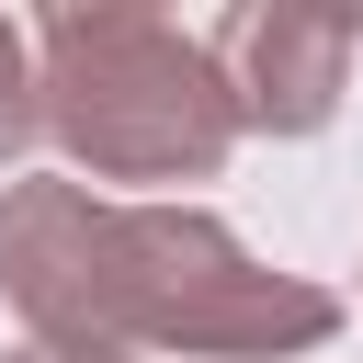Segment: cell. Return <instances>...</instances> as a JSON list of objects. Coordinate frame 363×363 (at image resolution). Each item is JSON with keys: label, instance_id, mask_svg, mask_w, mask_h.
I'll return each instance as SVG.
<instances>
[{"label": "cell", "instance_id": "2", "mask_svg": "<svg viewBox=\"0 0 363 363\" xmlns=\"http://www.w3.org/2000/svg\"><path fill=\"white\" fill-rule=\"evenodd\" d=\"M34 91H45V136L91 182H216L227 147L250 136L216 45L159 23V11H125V0L45 11Z\"/></svg>", "mask_w": 363, "mask_h": 363}, {"label": "cell", "instance_id": "4", "mask_svg": "<svg viewBox=\"0 0 363 363\" xmlns=\"http://www.w3.org/2000/svg\"><path fill=\"white\" fill-rule=\"evenodd\" d=\"M34 125H45V91H34V34L0 11V170L34 147Z\"/></svg>", "mask_w": 363, "mask_h": 363}, {"label": "cell", "instance_id": "1", "mask_svg": "<svg viewBox=\"0 0 363 363\" xmlns=\"http://www.w3.org/2000/svg\"><path fill=\"white\" fill-rule=\"evenodd\" d=\"M0 295L34 329V352H79V363H125V352L272 363V352H318L340 329V295L250 261L227 216L102 204L79 182L0 193Z\"/></svg>", "mask_w": 363, "mask_h": 363}, {"label": "cell", "instance_id": "5", "mask_svg": "<svg viewBox=\"0 0 363 363\" xmlns=\"http://www.w3.org/2000/svg\"><path fill=\"white\" fill-rule=\"evenodd\" d=\"M11 363H79V352H11Z\"/></svg>", "mask_w": 363, "mask_h": 363}, {"label": "cell", "instance_id": "3", "mask_svg": "<svg viewBox=\"0 0 363 363\" xmlns=\"http://www.w3.org/2000/svg\"><path fill=\"white\" fill-rule=\"evenodd\" d=\"M204 45H216V68H227V91H238V125H261V136H318V125L340 113V79H352L363 23H352V11L250 0V11H227Z\"/></svg>", "mask_w": 363, "mask_h": 363}]
</instances>
